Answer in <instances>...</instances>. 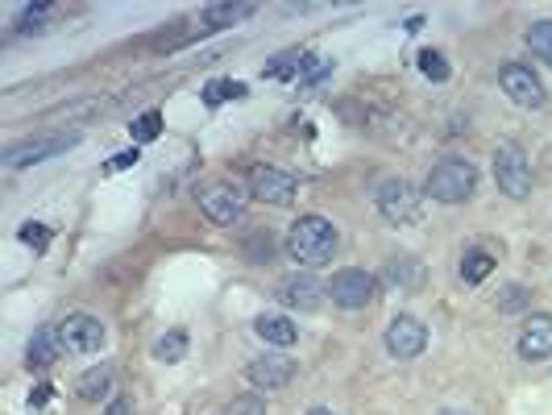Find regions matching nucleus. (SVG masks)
Segmentation results:
<instances>
[{
  "label": "nucleus",
  "instance_id": "dca6fc26",
  "mask_svg": "<svg viewBox=\"0 0 552 415\" xmlns=\"http://www.w3.org/2000/svg\"><path fill=\"white\" fill-rule=\"evenodd\" d=\"M254 332H258L266 345H279V349L295 345V337H299V328H295L287 316H258V320H254Z\"/></svg>",
  "mask_w": 552,
  "mask_h": 415
},
{
  "label": "nucleus",
  "instance_id": "f257e3e1",
  "mask_svg": "<svg viewBox=\"0 0 552 415\" xmlns=\"http://www.w3.org/2000/svg\"><path fill=\"white\" fill-rule=\"evenodd\" d=\"M337 254V229L324 216H299L287 233V258L295 266H324Z\"/></svg>",
  "mask_w": 552,
  "mask_h": 415
},
{
  "label": "nucleus",
  "instance_id": "39448f33",
  "mask_svg": "<svg viewBox=\"0 0 552 415\" xmlns=\"http://www.w3.org/2000/svg\"><path fill=\"white\" fill-rule=\"evenodd\" d=\"M54 332H59V345L67 353H100L104 341H108L104 320H96L88 312H71L67 320H59V328H54Z\"/></svg>",
  "mask_w": 552,
  "mask_h": 415
},
{
  "label": "nucleus",
  "instance_id": "b1692460",
  "mask_svg": "<svg viewBox=\"0 0 552 415\" xmlns=\"http://www.w3.org/2000/svg\"><path fill=\"white\" fill-rule=\"evenodd\" d=\"M303 59H308V54H299V50H287V54H279V63H270V67H266L262 75H266V79H291V75H299Z\"/></svg>",
  "mask_w": 552,
  "mask_h": 415
},
{
  "label": "nucleus",
  "instance_id": "c756f323",
  "mask_svg": "<svg viewBox=\"0 0 552 415\" xmlns=\"http://www.w3.org/2000/svg\"><path fill=\"white\" fill-rule=\"evenodd\" d=\"M21 241H25V245H34L38 254H42V249L50 245V233L38 225V220H30V225H21Z\"/></svg>",
  "mask_w": 552,
  "mask_h": 415
},
{
  "label": "nucleus",
  "instance_id": "393cba45",
  "mask_svg": "<svg viewBox=\"0 0 552 415\" xmlns=\"http://www.w3.org/2000/svg\"><path fill=\"white\" fill-rule=\"evenodd\" d=\"M129 133H133V142H154V137L162 133V113H154V108H150V113H142L129 125Z\"/></svg>",
  "mask_w": 552,
  "mask_h": 415
},
{
  "label": "nucleus",
  "instance_id": "7c9ffc66",
  "mask_svg": "<svg viewBox=\"0 0 552 415\" xmlns=\"http://www.w3.org/2000/svg\"><path fill=\"white\" fill-rule=\"evenodd\" d=\"M245 254H250V262H266V258H270V233H266V237L258 233V237L245 241Z\"/></svg>",
  "mask_w": 552,
  "mask_h": 415
},
{
  "label": "nucleus",
  "instance_id": "2f4dec72",
  "mask_svg": "<svg viewBox=\"0 0 552 415\" xmlns=\"http://www.w3.org/2000/svg\"><path fill=\"white\" fill-rule=\"evenodd\" d=\"M137 162H142V154H137V146H133V150L113 154V162H108V171H129V166H137Z\"/></svg>",
  "mask_w": 552,
  "mask_h": 415
},
{
  "label": "nucleus",
  "instance_id": "72a5a7b5",
  "mask_svg": "<svg viewBox=\"0 0 552 415\" xmlns=\"http://www.w3.org/2000/svg\"><path fill=\"white\" fill-rule=\"evenodd\" d=\"M50 399V386H38V391H34V407H42Z\"/></svg>",
  "mask_w": 552,
  "mask_h": 415
},
{
  "label": "nucleus",
  "instance_id": "473e14b6",
  "mask_svg": "<svg viewBox=\"0 0 552 415\" xmlns=\"http://www.w3.org/2000/svg\"><path fill=\"white\" fill-rule=\"evenodd\" d=\"M104 415H137V411H133V403H129V399H113Z\"/></svg>",
  "mask_w": 552,
  "mask_h": 415
},
{
  "label": "nucleus",
  "instance_id": "0eeeda50",
  "mask_svg": "<svg viewBox=\"0 0 552 415\" xmlns=\"http://www.w3.org/2000/svg\"><path fill=\"white\" fill-rule=\"evenodd\" d=\"M374 291H378V279L366 270H357V266L337 270L333 283H328V295H333V303H341V308H366L374 299Z\"/></svg>",
  "mask_w": 552,
  "mask_h": 415
},
{
  "label": "nucleus",
  "instance_id": "c9c22d12",
  "mask_svg": "<svg viewBox=\"0 0 552 415\" xmlns=\"http://www.w3.org/2000/svg\"><path fill=\"white\" fill-rule=\"evenodd\" d=\"M440 415H465V411H440Z\"/></svg>",
  "mask_w": 552,
  "mask_h": 415
},
{
  "label": "nucleus",
  "instance_id": "cd10ccee",
  "mask_svg": "<svg viewBox=\"0 0 552 415\" xmlns=\"http://www.w3.org/2000/svg\"><path fill=\"white\" fill-rule=\"evenodd\" d=\"M528 303H532V291L519 287V283H511L507 295L499 299V312H519V308H528Z\"/></svg>",
  "mask_w": 552,
  "mask_h": 415
},
{
  "label": "nucleus",
  "instance_id": "6ab92c4d",
  "mask_svg": "<svg viewBox=\"0 0 552 415\" xmlns=\"http://www.w3.org/2000/svg\"><path fill=\"white\" fill-rule=\"evenodd\" d=\"M258 5H208L204 9V25L208 30H225V25H237L245 17H254Z\"/></svg>",
  "mask_w": 552,
  "mask_h": 415
},
{
  "label": "nucleus",
  "instance_id": "f704fd0d",
  "mask_svg": "<svg viewBox=\"0 0 552 415\" xmlns=\"http://www.w3.org/2000/svg\"><path fill=\"white\" fill-rule=\"evenodd\" d=\"M308 415H333V411H328V407H312Z\"/></svg>",
  "mask_w": 552,
  "mask_h": 415
},
{
  "label": "nucleus",
  "instance_id": "f03ea898",
  "mask_svg": "<svg viewBox=\"0 0 552 415\" xmlns=\"http://www.w3.org/2000/svg\"><path fill=\"white\" fill-rule=\"evenodd\" d=\"M474 187H478V171H474V162H465V158H440L428 179H424V196H432L436 204H465L469 196H474Z\"/></svg>",
  "mask_w": 552,
  "mask_h": 415
},
{
  "label": "nucleus",
  "instance_id": "7ed1b4c3",
  "mask_svg": "<svg viewBox=\"0 0 552 415\" xmlns=\"http://www.w3.org/2000/svg\"><path fill=\"white\" fill-rule=\"evenodd\" d=\"M374 204L391 225H420L424 220V191H416L407 179H382Z\"/></svg>",
  "mask_w": 552,
  "mask_h": 415
},
{
  "label": "nucleus",
  "instance_id": "a878e982",
  "mask_svg": "<svg viewBox=\"0 0 552 415\" xmlns=\"http://www.w3.org/2000/svg\"><path fill=\"white\" fill-rule=\"evenodd\" d=\"M528 46L552 63V21H532L528 25Z\"/></svg>",
  "mask_w": 552,
  "mask_h": 415
},
{
  "label": "nucleus",
  "instance_id": "412c9836",
  "mask_svg": "<svg viewBox=\"0 0 552 415\" xmlns=\"http://www.w3.org/2000/svg\"><path fill=\"white\" fill-rule=\"evenodd\" d=\"M154 357L158 362H167V366H175V362H183L187 357V332H167V337H162L158 345H154Z\"/></svg>",
  "mask_w": 552,
  "mask_h": 415
},
{
  "label": "nucleus",
  "instance_id": "f8f14e48",
  "mask_svg": "<svg viewBox=\"0 0 552 415\" xmlns=\"http://www.w3.org/2000/svg\"><path fill=\"white\" fill-rule=\"evenodd\" d=\"M523 362H548L552 357V316H528L519 328V341H515Z\"/></svg>",
  "mask_w": 552,
  "mask_h": 415
},
{
  "label": "nucleus",
  "instance_id": "20e7f679",
  "mask_svg": "<svg viewBox=\"0 0 552 415\" xmlns=\"http://www.w3.org/2000/svg\"><path fill=\"white\" fill-rule=\"evenodd\" d=\"M494 183H499V191L511 196V200H528L532 196V162L515 142L494 146Z\"/></svg>",
  "mask_w": 552,
  "mask_h": 415
},
{
  "label": "nucleus",
  "instance_id": "bb28decb",
  "mask_svg": "<svg viewBox=\"0 0 552 415\" xmlns=\"http://www.w3.org/2000/svg\"><path fill=\"white\" fill-rule=\"evenodd\" d=\"M225 415H266V399L262 395H237L229 407H225Z\"/></svg>",
  "mask_w": 552,
  "mask_h": 415
},
{
  "label": "nucleus",
  "instance_id": "ddd939ff",
  "mask_svg": "<svg viewBox=\"0 0 552 415\" xmlns=\"http://www.w3.org/2000/svg\"><path fill=\"white\" fill-rule=\"evenodd\" d=\"M245 378H250L258 391H279L295 378V362L291 357H258V362L245 366Z\"/></svg>",
  "mask_w": 552,
  "mask_h": 415
},
{
  "label": "nucleus",
  "instance_id": "9d476101",
  "mask_svg": "<svg viewBox=\"0 0 552 415\" xmlns=\"http://www.w3.org/2000/svg\"><path fill=\"white\" fill-rule=\"evenodd\" d=\"M428 345V328L416 320V316H395L386 324V353L399 357V362H411V357H420Z\"/></svg>",
  "mask_w": 552,
  "mask_h": 415
},
{
  "label": "nucleus",
  "instance_id": "423d86ee",
  "mask_svg": "<svg viewBox=\"0 0 552 415\" xmlns=\"http://www.w3.org/2000/svg\"><path fill=\"white\" fill-rule=\"evenodd\" d=\"M200 212L212 220V225H233V220L245 216V191L229 187V183H212L200 191Z\"/></svg>",
  "mask_w": 552,
  "mask_h": 415
},
{
  "label": "nucleus",
  "instance_id": "c85d7f7f",
  "mask_svg": "<svg viewBox=\"0 0 552 415\" xmlns=\"http://www.w3.org/2000/svg\"><path fill=\"white\" fill-rule=\"evenodd\" d=\"M420 71H424L428 79H436V83H440V79H449V63L440 59L436 50H424V54H420Z\"/></svg>",
  "mask_w": 552,
  "mask_h": 415
},
{
  "label": "nucleus",
  "instance_id": "4be33fe9",
  "mask_svg": "<svg viewBox=\"0 0 552 415\" xmlns=\"http://www.w3.org/2000/svg\"><path fill=\"white\" fill-rule=\"evenodd\" d=\"M59 13L54 5H30V9H21V17H17V34H42L46 30V21Z\"/></svg>",
  "mask_w": 552,
  "mask_h": 415
},
{
  "label": "nucleus",
  "instance_id": "a211bd4d",
  "mask_svg": "<svg viewBox=\"0 0 552 415\" xmlns=\"http://www.w3.org/2000/svg\"><path fill=\"white\" fill-rule=\"evenodd\" d=\"M63 353V345H59V332H50V328H42V332H34L30 337V366H54V357Z\"/></svg>",
  "mask_w": 552,
  "mask_h": 415
},
{
  "label": "nucleus",
  "instance_id": "aec40b11",
  "mask_svg": "<svg viewBox=\"0 0 552 415\" xmlns=\"http://www.w3.org/2000/svg\"><path fill=\"white\" fill-rule=\"evenodd\" d=\"M490 270H494V258L486 254V249H469V254L461 258V279H465L469 287H478Z\"/></svg>",
  "mask_w": 552,
  "mask_h": 415
},
{
  "label": "nucleus",
  "instance_id": "9b49d317",
  "mask_svg": "<svg viewBox=\"0 0 552 415\" xmlns=\"http://www.w3.org/2000/svg\"><path fill=\"white\" fill-rule=\"evenodd\" d=\"M250 191L262 204H279L283 208V204L295 200L299 183H295V175L279 171V166H254V171H250Z\"/></svg>",
  "mask_w": 552,
  "mask_h": 415
},
{
  "label": "nucleus",
  "instance_id": "2eb2a0df",
  "mask_svg": "<svg viewBox=\"0 0 552 415\" xmlns=\"http://www.w3.org/2000/svg\"><path fill=\"white\" fill-rule=\"evenodd\" d=\"M382 279L395 291H420L424 287V266L416 258H391V266L382 270Z\"/></svg>",
  "mask_w": 552,
  "mask_h": 415
},
{
  "label": "nucleus",
  "instance_id": "f3484780",
  "mask_svg": "<svg viewBox=\"0 0 552 415\" xmlns=\"http://www.w3.org/2000/svg\"><path fill=\"white\" fill-rule=\"evenodd\" d=\"M108 386H113V370H108V366H92L88 374H79L75 395L84 399V403H96L100 395H108Z\"/></svg>",
  "mask_w": 552,
  "mask_h": 415
},
{
  "label": "nucleus",
  "instance_id": "4468645a",
  "mask_svg": "<svg viewBox=\"0 0 552 415\" xmlns=\"http://www.w3.org/2000/svg\"><path fill=\"white\" fill-rule=\"evenodd\" d=\"M324 291H328V287H320V283L312 279V274H295V279H283L274 295H279V303H287V308L312 312V308H320Z\"/></svg>",
  "mask_w": 552,
  "mask_h": 415
},
{
  "label": "nucleus",
  "instance_id": "1a4fd4ad",
  "mask_svg": "<svg viewBox=\"0 0 552 415\" xmlns=\"http://www.w3.org/2000/svg\"><path fill=\"white\" fill-rule=\"evenodd\" d=\"M499 83H503V92L511 104L519 108H544V83L532 67H523V63H507L499 71Z\"/></svg>",
  "mask_w": 552,
  "mask_h": 415
},
{
  "label": "nucleus",
  "instance_id": "6e6552de",
  "mask_svg": "<svg viewBox=\"0 0 552 415\" xmlns=\"http://www.w3.org/2000/svg\"><path fill=\"white\" fill-rule=\"evenodd\" d=\"M79 142V133H50V137H30V142H17V146H9L5 150V162L13 166H34V162H46V158H54V154H63V150H71Z\"/></svg>",
  "mask_w": 552,
  "mask_h": 415
},
{
  "label": "nucleus",
  "instance_id": "5701e85b",
  "mask_svg": "<svg viewBox=\"0 0 552 415\" xmlns=\"http://www.w3.org/2000/svg\"><path fill=\"white\" fill-rule=\"evenodd\" d=\"M245 96V83H237V79H212L208 88H204V104H225V100H241Z\"/></svg>",
  "mask_w": 552,
  "mask_h": 415
}]
</instances>
